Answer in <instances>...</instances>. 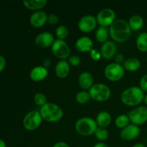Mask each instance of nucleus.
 Instances as JSON below:
<instances>
[{
    "instance_id": "nucleus-37",
    "label": "nucleus",
    "mask_w": 147,
    "mask_h": 147,
    "mask_svg": "<svg viewBox=\"0 0 147 147\" xmlns=\"http://www.w3.org/2000/svg\"><path fill=\"white\" fill-rule=\"evenodd\" d=\"M53 147H70V146L65 142H58L55 144Z\"/></svg>"
},
{
    "instance_id": "nucleus-18",
    "label": "nucleus",
    "mask_w": 147,
    "mask_h": 147,
    "mask_svg": "<svg viewBox=\"0 0 147 147\" xmlns=\"http://www.w3.org/2000/svg\"><path fill=\"white\" fill-rule=\"evenodd\" d=\"M55 70L56 76L59 78H65L68 76L70 73V64L65 60H60L56 64Z\"/></svg>"
},
{
    "instance_id": "nucleus-13",
    "label": "nucleus",
    "mask_w": 147,
    "mask_h": 147,
    "mask_svg": "<svg viewBox=\"0 0 147 147\" xmlns=\"http://www.w3.org/2000/svg\"><path fill=\"white\" fill-rule=\"evenodd\" d=\"M55 41L53 34L49 32H43L37 34L35 37V44L38 47L42 48H46L53 45Z\"/></svg>"
},
{
    "instance_id": "nucleus-26",
    "label": "nucleus",
    "mask_w": 147,
    "mask_h": 147,
    "mask_svg": "<svg viewBox=\"0 0 147 147\" xmlns=\"http://www.w3.org/2000/svg\"><path fill=\"white\" fill-rule=\"evenodd\" d=\"M129 122H130V119H129L128 115L121 114L116 117V120H115V124L119 129H123L129 124Z\"/></svg>"
},
{
    "instance_id": "nucleus-16",
    "label": "nucleus",
    "mask_w": 147,
    "mask_h": 147,
    "mask_svg": "<svg viewBox=\"0 0 147 147\" xmlns=\"http://www.w3.org/2000/svg\"><path fill=\"white\" fill-rule=\"evenodd\" d=\"M75 47L78 51L81 53L90 52L92 49H93V42L90 37L83 36L76 40Z\"/></svg>"
},
{
    "instance_id": "nucleus-34",
    "label": "nucleus",
    "mask_w": 147,
    "mask_h": 147,
    "mask_svg": "<svg viewBox=\"0 0 147 147\" xmlns=\"http://www.w3.org/2000/svg\"><path fill=\"white\" fill-rule=\"evenodd\" d=\"M58 21L59 17L56 14H51L50 15H48V17H47V22L50 24H55L58 22Z\"/></svg>"
},
{
    "instance_id": "nucleus-1",
    "label": "nucleus",
    "mask_w": 147,
    "mask_h": 147,
    "mask_svg": "<svg viewBox=\"0 0 147 147\" xmlns=\"http://www.w3.org/2000/svg\"><path fill=\"white\" fill-rule=\"evenodd\" d=\"M109 34L114 41L122 43L129 40L131 34V30L126 20H116L110 26Z\"/></svg>"
},
{
    "instance_id": "nucleus-12",
    "label": "nucleus",
    "mask_w": 147,
    "mask_h": 147,
    "mask_svg": "<svg viewBox=\"0 0 147 147\" xmlns=\"http://www.w3.org/2000/svg\"><path fill=\"white\" fill-rule=\"evenodd\" d=\"M140 133L141 129L139 126L131 123L122 129L121 131L120 132V136L123 140L131 141L137 138Z\"/></svg>"
},
{
    "instance_id": "nucleus-39",
    "label": "nucleus",
    "mask_w": 147,
    "mask_h": 147,
    "mask_svg": "<svg viewBox=\"0 0 147 147\" xmlns=\"http://www.w3.org/2000/svg\"><path fill=\"white\" fill-rule=\"evenodd\" d=\"M0 147H7L5 142L1 139H0Z\"/></svg>"
},
{
    "instance_id": "nucleus-35",
    "label": "nucleus",
    "mask_w": 147,
    "mask_h": 147,
    "mask_svg": "<svg viewBox=\"0 0 147 147\" xmlns=\"http://www.w3.org/2000/svg\"><path fill=\"white\" fill-rule=\"evenodd\" d=\"M114 60H115V63L120 65L121 63H123L125 61L124 56H123V55L121 54V53H119V54L116 55L114 57Z\"/></svg>"
},
{
    "instance_id": "nucleus-19",
    "label": "nucleus",
    "mask_w": 147,
    "mask_h": 147,
    "mask_svg": "<svg viewBox=\"0 0 147 147\" xmlns=\"http://www.w3.org/2000/svg\"><path fill=\"white\" fill-rule=\"evenodd\" d=\"M93 77L89 72H83L78 77L79 86L84 90L90 89L93 86Z\"/></svg>"
},
{
    "instance_id": "nucleus-32",
    "label": "nucleus",
    "mask_w": 147,
    "mask_h": 147,
    "mask_svg": "<svg viewBox=\"0 0 147 147\" xmlns=\"http://www.w3.org/2000/svg\"><path fill=\"white\" fill-rule=\"evenodd\" d=\"M90 57H91L92 60H95V61L99 60L102 57L100 52H99L98 50H96V49H92V50H90Z\"/></svg>"
},
{
    "instance_id": "nucleus-10",
    "label": "nucleus",
    "mask_w": 147,
    "mask_h": 147,
    "mask_svg": "<svg viewBox=\"0 0 147 147\" xmlns=\"http://www.w3.org/2000/svg\"><path fill=\"white\" fill-rule=\"evenodd\" d=\"M116 19V12L114 10L110 8L103 9L98 13L96 16L98 24L100 25V27H106L108 26H111L113 23Z\"/></svg>"
},
{
    "instance_id": "nucleus-41",
    "label": "nucleus",
    "mask_w": 147,
    "mask_h": 147,
    "mask_svg": "<svg viewBox=\"0 0 147 147\" xmlns=\"http://www.w3.org/2000/svg\"><path fill=\"white\" fill-rule=\"evenodd\" d=\"M144 102L145 105H146V106L147 107V94L144 96Z\"/></svg>"
},
{
    "instance_id": "nucleus-23",
    "label": "nucleus",
    "mask_w": 147,
    "mask_h": 147,
    "mask_svg": "<svg viewBox=\"0 0 147 147\" xmlns=\"http://www.w3.org/2000/svg\"><path fill=\"white\" fill-rule=\"evenodd\" d=\"M128 23L131 30H134V31L140 30L144 26L143 17L138 14H135L130 17Z\"/></svg>"
},
{
    "instance_id": "nucleus-3",
    "label": "nucleus",
    "mask_w": 147,
    "mask_h": 147,
    "mask_svg": "<svg viewBox=\"0 0 147 147\" xmlns=\"http://www.w3.org/2000/svg\"><path fill=\"white\" fill-rule=\"evenodd\" d=\"M42 118L47 122H57L63 117V109L53 103H47L40 109Z\"/></svg>"
},
{
    "instance_id": "nucleus-2",
    "label": "nucleus",
    "mask_w": 147,
    "mask_h": 147,
    "mask_svg": "<svg viewBox=\"0 0 147 147\" xmlns=\"http://www.w3.org/2000/svg\"><path fill=\"white\" fill-rule=\"evenodd\" d=\"M144 92L137 86H131L125 89L121 94V100L123 104L136 106L144 101Z\"/></svg>"
},
{
    "instance_id": "nucleus-30",
    "label": "nucleus",
    "mask_w": 147,
    "mask_h": 147,
    "mask_svg": "<svg viewBox=\"0 0 147 147\" xmlns=\"http://www.w3.org/2000/svg\"><path fill=\"white\" fill-rule=\"evenodd\" d=\"M34 101L36 105L42 107L47 103V98L44 93H37L34 96Z\"/></svg>"
},
{
    "instance_id": "nucleus-8",
    "label": "nucleus",
    "mask_w": 147,
    "mask_h": 147,
    "mask_svg": "<svg viewBox=\"0 0 147 147\" xmlns=\"http://www.w3.org/2000/svg\"><path fill=\"white\" fill-rule=\"evenodd\" d=\"M53 54L61 60L70 57V49L67 43L65 40H55L53 45L51 46Z\"/></svg>"
},
{
    "instance_id": "nucleus-9",
    "label": "nucleus",
    "mask_w": 147,
    "mask_h": 147,
    "mask_svg": "<svg viewBox=\"0 0 147 147\" xmlns=\"http://www.w3.org/2000/svg\"><path fill=\"white\" fill-rule=\"evenodd\" d=\"M127 115L133 124L142 125L147 121V107L145 106H138L130 111Z\"/></svg>"
},
{
    "instance_id": "nucleus-28",
    "label": "nucleus",
    "mask_w": 147,
    "mask_h": 147,
    "mask_svg": "<svg viewBox=\"0 0 147 147\" xmlns=\"http://www.w3.org/2000/svg\"><path fill=\"white\" fill-rule=\"evenodd\" d=\"M94 134L96 136V139L101 141V142H104V141L107 140L109 136V131L106 128L99 127V126L96 130Z\"/></svg>"
},
{
    "instance_id": "nucleus-5",
    "label": "nucleus",
    "mask_w": 147,
    "mask_h": 147,
    "mask_svg": "<svg viewBox=\"0 0 147 147\" xmlns=\"http://www.w3.org/2000/svg\"><path fill=\"white\" fill-rule=\"evenodd\" d=\"M90 98L99 102H103L109 100L111 97V92L109 86L103 83H96L89 89Z\"/></svg>"
},
{
    "instance_id": "nucleus-25",
    "label": "nucleus",
    "mask_w": 147,
    "mask_h": 147,
    "mask_svg": "<svg viewBox=\"0 0 147 147\" xmlns=\"http://www.w3.org/2000/svg\"><path fill=\"white\" fill-rule=\"evenodd\" d=\"M109 31L104 27H99L96 32V39L99 42L104 43L108 41Z\"/></svg>"
},
{
    "instance_id": "nucleus-7",
    "label": "nucleus",
    "mask_w": 147,
    "mask_h": 147,
    "mask_svg": "<svg viewBox=\"0 0 147 147\" xmlns=\"http://www.w3.org/2000/svg\"><path fill=\"white\" fill-rule=\"evenodd\" d=\"M125 70L123 65L117 63H110L104 70V74L106 78L111 81H119L124 76Z\"/></svg>"
},
{
    "instance_id": "nucleus-43",
    "label": "nucleus",
    "mask_w": 147,
    "mask_h": 147,
    "mask_svg": "<svg viewBox=\"0 0 147 147\" xmlns=\"http://www.w3.org/2000/svg\"><path fill=\"white\" fill-rule=\"evenodd\" d=\"M146 141H147V139H146Z\"/></svg>"
},
{
    "instance_id": "nucleus-15",
    "label": "nucleus",
    "mask_w": 147,
    "mask_h": 147,
    "mask_svg": "<svg viewBox=\"0 0 147 147\" xmlns=\"http://www.w3.org/2000/svg\"><path fill=\"white\" fill-rule=\"evenodd\" d=\"M117 52V46L113 41H107L103 44L100 48L102 57L106 60L111 59L115 57Z\"/></svg>"
},
{
    "instance_id": "nucleus-11",
    "label": "nucleus",
    "mask_w": 147,
    "mask_h": 147,
    "mask_svg": "<svg viewBox=\"0 0 147 147\" xmlns=\"http://www.w3.org/2000/svg\"><path fill=\"white\" fill-rule=\"evenodd\" d=\"M97 23L96 17L90 14H87L80 19L78 27L79 30L83 32H90L96 28Z\"/></svg>"
},
{
    "instance_id": "nucleus-31",
    "label": "nucleus",
    "mask_w": 147,
    "mask_h": 147,
    "mask_svg": "<svg viewBox=\"0 0 147 147\" xmlns=\"http://www.w3.org/2000/svg\"><path fill=\"white\" fill-rule=\"evenodd\" d=\"M68 63L70 64V65L72 66H78L80 64V57L78 55H72L68 57Z\"/></svg>"
},
{
    "instance_id": "nucleus-4",
    "label": "nucleus",
    "mask_w": 147,
    "mask_h": 147,
    "mask_svg": "<svg viewBox=\"0 0 147 147\" xmlns=\"http://www.w3.org/2000/svg\"><path fill=\"white\" fill-rule=\"evenodd\" d=\"M98 127L96 120L90 117H83L79 119L76 123V130L82 136H90L94 134Z\"/></svg>"
},
{
    "instance_id": "nucleus-29",
    "label": "nucleus",
    "mask_w": 147,
    "mask_h": 147,
    "mask_svg": "<svg viewBox=\"0 0 147 147\" xmlns=\"http://www.w3.org/2000/svg\"><path fill=\"white\" fill-rule=\"evenodd\" d=\"M68 28L65 25H60L57 27L55 30L56 37L58 40H63L65 39L68 35Z\"/></svg>"
},
{
    "instance_id": "nucleus-6",
    "label": "nucleus",
    "mask_w": 147,
    "mask_h": 147,
    "mask_svg": "<svg viewBox=\"0 0 147 147\" xmlns=\"http://www.w3.org/2000/svg\"><path fill=\"white\" fill-rule=\"evenodd\" d=\"M42 121V118L38 111L28 112L23 119V126L27 131H34L40 127Z\"/></svg>"
},
{
    "instance_id": "nucleus-21",
    "label": "nucleus",
    "mask_w": 147,
    "mask_h": 147,
    "mask_svg": "<svg viewBox=\"0 0 147 147\" xmlns=\"http://www.w3.org/2000/svg\"><path fill=\"white\" fill-rule=\"evenodd\" d=\"M96 121L99 127L106 128L110 125L111 122V116L109 112L103 111L97 115Z\"/></svg>"
},
{
    "instance_id": "nucleus-17",
    "label": "nucleus",
    "mask_w": 147,
    "mask_h": 147,
    "mask_svg": "<svg viewBox=\"0 0 147 147\" xmlns=\"http://www.w3.org/2000/svg\"><path fill=\"white\" fill-rule=\"evenodd\" d=\"M48 75V70L45 66H36L30 72V78L34 82H40L44 80Z\"/></svg>"
},
{
    "instance_id": "nucleus-38",
    "label": "nucleus",
    "mask_w": 147,
    "mask_h": 147,
    "mask_svg": "<svg viewBox=\"0 0 147 147\" xmlns=\"http://www.w3.org/2000/svg\"><path fill=\"white\" fill-rule=\"evenodd\" d=\"M93 147H109L106 144L103 143V142H98V143L96 144L93 146Z\"/></svg>"
},
{
    "instance_id": "nucleus-14",
    "label": "nucleus",
    "mask_w": 147,
    "mask_h": 147,
    "mask_svg": "<svg viewBox=\"0 0 147 147\" xmlns=\"http://www.w3.org/2000/svg\"><path fill=\"white\" fill-rule=\"evenodd\" d=\"M48 15L44 11H37L33 12L30 17V22L34 27H41L47 22Z\"/></svg>"
},
{
    "instance_id": "nucleus-42",
    "label": "nucleus",
    "mask_w": 147,
    "mask_h": 147,
    "mask_svg": "<svg viewBox=\"0 0 147 147\" xmlns=\"http://www.w3.org/2000/svg\"><path fill=\"white\" fill-rule=\"evenodd\" d=\"M146 60H147V57H146Z\"/></svg>"
},
{
    "instance_id": "nucleus-36",
    "label": "nucleus",
    "mask_w": 147,
    "mask_h": 147,
    "mask_svg": "<svg viewBox=\"0 0 147 147\" xmlns=\"http://www.w3.org/2000/svg\"><path fill=\"white\" fill-rule=\"evenodd\" d=\"M6 66V60L2 55H0V73L4 69Z\"/></svg>"
},
{
    "instance_id": "nucleus-24",
    "label": "nucleus",
    "mask_w": 147,
    "mask_h": 147,
    "mask_svg": "<svg viewBox=\"0 0 147 147\" xmlns=\"http://www.w3.org/2000/svg\"><path fill=\"white\" fill-rule=\"evenodd\" d=\"M136 47L141 52H147V32H142L136 38Z\"/></svg>"
},
{
    "instance_id": "nucleus-20",
    "label": "nucleus",
    "mask_w": 147,
    "mask_h": 147,
    "mask_svg": "<svg viewBox=\"0 0 147 147\" xmlns=\"http://www.w3.org/2000/svg\"><path fill=\"white\" fill-rule=\"evenodd\" d=\"M123 67L124 70L130 72H135L139 70L141 67V62L136 57H129L126 59L123 63Z\"/></svg>"
},
{
    "instance_id": "nucleus-22",
    "label": "nucleus",
    "mask_w": 147,
    "mask_h": 147,
    "mask_svg": "<svg viewBox=\"0 0 147 147\" xmlns=\"http://www.w3.org/2000/svg\"><path fill=\"white\" fill-rule=\"evenodd\" d=\"M23 4L26 8L31 10H39L47 4L46 0H23Z\"/></svg>"
},
{
    "instance_id": "nucleus-40",
    "label": "nucleus",
    "mask_w": 147,
    "mask_h": 147,
    "mask_svg": "<svg viewBox=\"0 0 147 147\" xmlns=\"http://www.w3.org/2000/svg\"><path fill=\"white\" fill-rule=\"evenodd\" d=\"M132 147H146V146H145V145H144L143 144L139 143V144H136L134 145Z\"/></svg>"
},
{
    "instance_id": "nucleus-33",
    "label": "nucleus",
    "mask_w": 147,
    "mask_h": 147,
    "mask_svg": "<svg viewBox=\"0 0 147 147\" xmlns=\"http://www.w3.org/2000/svg\"><path fill=\"white\" fill-rule=\"evenodd\" d=\"M139 87L144 92H147V74L142 77L139 82Z\"/></svg>"
},
{
    "instance_id": "nucleus-27",
    "label": "nucleus",
    "mask_w": 147,
    "mask_h": 147,
    "mask_svg": "<svg viewBox=\"0 0 147 147\" xmlns=\"http://www.w3.org/2000/svg\"><path fill=\"white\" fill-rule=\"evenodd\" d=\"M90 96L88 92L86 90L79 91L76 96V100L80 104H86L90 100Z\"/></svg>"
}]
</instances>
